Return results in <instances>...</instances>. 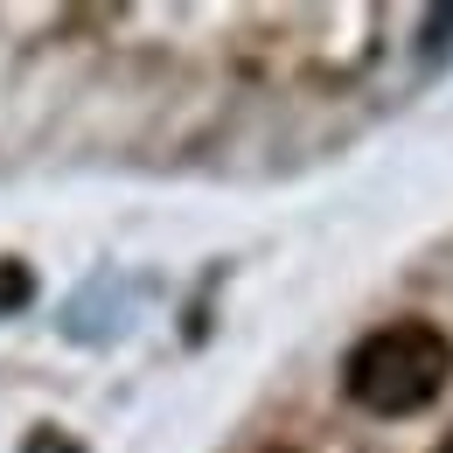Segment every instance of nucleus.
Listing matches in <instances>:
<instances>
[{
	"label": "nucleus",
	"instance_id": "nucleus-1",
	"mask_svg": "<svg viewBox=\"0 0 453 453\" xmlns=\"http://www.w3.org/2000/svg\"><path fill=\"white\" fill-rule=\"evenodd\" d=\"M447 377H453V342L426 321H391V328L363 335L349 356V397L377 418H404V411L433 404L447 391Z\"/></svg>",
	"mask_w": 453,
	"mask_h": 453
},
{
	"label": "nucleus",
	"instance_id": "nucleus-3",
	"mask_svg": "<svg viewBox=\"0 0 453 453\" xmlns=\"http://www.w3.org/2000/svg\"><path fill=\"white\" fill-rule=\"evenodd\" d=\"M453 50V7H440L433 14V35H426V57H447Z\"/></svg>",
	"mask_w": 453,
	"mask_h": 453
},
{
	"label": "nucleus",
	"instance_id": "nucleus-2",
	"mask_svg": "<svg viewBox=\"0 0 453 453\" xmlns=\"http://www.w3.org/2000/svg\"><path fill=\"white\" fill-rule=\"evenodd\" d=\"M35 300V273L21 265V258H0V314H14V307H28Z\"/></svg>",
	"mask_w": 453,
	"mask_h": 453
}]
</instances>
